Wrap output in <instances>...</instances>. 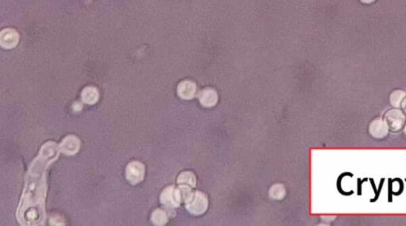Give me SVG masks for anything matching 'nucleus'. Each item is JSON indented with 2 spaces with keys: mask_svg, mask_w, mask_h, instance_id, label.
I'll use <instances>...</instances> for the list:
<instances>
[{
  "mask_svg": "<svg viewBox=\"0 0 406 226\" xmlns=\"http://www.w3.org/2000/svg\"><path fill=\"white\" fill-rule=\"evenodd\" d=\"M60 151L59 146L55 142H47L30 164L17 214L18 222L23 226L43 224L46 197L45 171L49 164L57 159Z\"/></svg>",
  "mask_w": 406,
  "mask_h": 226,
  "instance_id": "f257e3e1",
  "label": "nucleus"
},
{
  "mask_svg": "<svg viewBox=\"0 0 406 226\" xmlns=\"http://www.w3.org/2000/svg\"><path fill=\"white\" fill-rule=\"evenodd\" d=\"M186 208L191 215L195 216L203 215L208 209L207 196L201 191H195L192 198L186 203Z\"/></svg>",
  "mask_w": 406,
  "mask_h": 226,
  "instance_id": "f03ea898",
  "label": "nucleus"
},
{
  "mask_svg": "<svg viewBox=\"0 0 406 226\" xmlns=\"http://www.w3.org/2000/svg\"><path fill=\"white\" fill-rule=\"evenodd\" d=\"M161 203L168 209L177 208L182 203L179 188L170 186L165 188L161 195Z\"/></svg>",
  "mask_w": 406,
  "mask_h": 226,
  "instance_id": "7ed1b4c3",
  "label": "nucleus"
},
{
  "mask_svg": "<svg viewBox=\"0 0 406 226\" xmlns=\"http://www.w3.org/2000/svg\"><path fill=\"white\" fill-rule=\"evenodd\" d=\"M145 173H146V167L141 162H131L126 167V179L132 185L141 183L145 177Z\"/></svg>",
  "mask_w": 406,
  "mask_h": 226,
  "instance_id": "20e7f679",
  "label": "nucleus"
},
{
  "mask_svg": "<svg viewBox=\"0 0 406 226\" xmlns=\"http://www.w3.org/2000/svg\"><path fill=\"white\" fill-rule=\"evenodd\" d=\"M386 123L387 127L391 129V131L398 132L401 129L404 127L406 123V118L402 111L399 110H391L385 115Z\"/></svg>",
  "mask_w": 406,
  "mask_h": 226,
  "instance_id": "39448f33",
  "label": "nucleus"
},
{
  "mask_svg": "<svg viewBox=\"0 0 406 226\" xmlns=\"http://www.w3.org/2000/svg\"><path fill=\"white\" fill-rule=\"evenodd\" d=\"M19 42V34L12 29H5L0 34V45L6 49L16 47Z\"/></svg>",
  "mask_w": 406,
  "mask_h": 226,
  "instance_id": "423d86ee",
  "label": "nucleus"
},
{
  "mask_svg": "<svg viewBox=\"0 0 406 226\" xmlns=\"http://www.w3.org/2000/svg\"><path fill=\"white\" fill-rule=\"evenodd\" d=\"M81 141L76 136H67L59 145L60 151L66 155H74L78 152Z\"/></svg>",
  "mask_w": 406,
  "mask_h": 226,
  "instance_id": "0eeeda50",
  "label": "nucleus"
},
{
  "mask_svg": "<svg viewBox=\"0 0 406 226\" xmlns=\"http://www.w3.org/2000/svg\"><path fill=\"white\" fill-rule=\"evenodd\" d=\"M198 99L202 106L210 108L217 104L218 100V93L212 88H206L198 93Z\"/></svg>",
  "mask_w": 406,
  "mask_h": 226,
  "instance_id": "6e6552de",
  "label": "nucleus"
},
{
  "mask_svg": "<svg viewBox=\"0 0 406 226\" xmlns=\"http://www.w3.org/2000/svg\"><path fill=\"white\" fill-rule=\"evenodd\" d=\"M196 84L190 80L182 81L177 88L179 96L186 100H190L194 98L196 95Z\"/></svg>",
  "mask_w": 406,
  "mask_h": 226,
  "instance_id": "1a4fd4ad",
  "label": "nucleus"
},
{
  "mask_svg": "<svg viewBox=\"0 0 406 226\" xmlns=\"http://www.w3.org/2000/svg\"><path fill=\"white\" fill-rule=\"evenodd\" d=\"M99 98V93L95 87H87L83 89L81 94V99L86 104L94 105Z\"/></svg>",
  "mask_w": 406,
  "mask_h": 226,
  "instance_id": "9d476101",
  "label": "nucleus"
},
{
  "mask_svg": "<svg viewBox=\"0 0 406 226\" xmlns=\"http://www.w3.org/2000/svg\"><path fill=\"white\" fill-rule=\"evenodd\" d=\"M370 130H371L373 137L382 138L387 134V126L385 125L382 121H375L371 125Z\"/></svg>",
  "mask_w": 406,
  "mask_h": 226,
  "instance_id": "9b49d317",
  "label": "nucleus"
},
{
  "mask_svg": "<svg viewBox=\"0 0 406 226\" xmlns=\"http://www.w3.org/2000/svg\"><path fill=\"white\" fill-rule=\"evenodd\" d=\"M196 182V177L191 171H183L177 179L178 184L186 185L190 187H195Z\"/></svg>",
  "mask_w": 406,
  "mask_h": 226,
  "instance_id": "f8f14e48",
  "label": "nucleus"
},
{
  "mask_svg": "<svg viewBox=\"0 0 406 226\" xmlns=\"http://www.w3.org/2000/svg\"><path fill=\"white\" fill-rule=\"evenodd\" d=\"M151 220L153 224L156 226H164L167 224L168 219L164 211L161 209H157L152 214Z\"/></svg>",
  "mask_w": 406,
  "mask_h": 226,
  "instance_id": "ddd939ff",
  "label": "nucleus"
},
{
  "mask_svg": "<svg viewBox=\"0 0 406 226\" xmlns=\"http://www.w3.org/2000/svg\"><path fill=\"white\" fill-rule=\"evenodd\" d=\"M269 195L274 199H282L286 195V189L282 184H275L270 189Z\"/></svg>",
  "mask_w": 406,
  "mask_h": 226,
  "instance_id": "4468645a",
  "label": "nucleus"
},
{
  "mask_svg": "<svg viewBox=\"0 0 406 226\" xmlns=\"http://www.w3.org/2000/svg\"><path fill=\"white\" fill-rule=\"evenodd\" d=\"M179 194H180L181 200L184 203H188L190 199L192 198L193 194L194 193L191 191V187L186 185H179Z\"/></svg>",
  "mask_w": 406,
  "mask_h": 226,
  "instance_id": "2eb2a0df",
  "label": "nucleus"
},
{
  "mask_svg": "<svg viewBox=\"0 0 406 226\" xmlns=\"http://www.w3.org/2000/svg\"><path fill=\"white\" fill-rule=\"evenodd\" d=\"M404 96L405 93L403 92V91H402V90H396V91L393 93L392 95H391V103H392L394 106H399V102H403Z\"/></svg>",
  "mask_w": 406,
  "mask_h": 226,
  "instance_id": "dca6fc26",
  "label": "nucleus"
},
{
  "mask_svg": "<svg viewBox=\"0 0 406 226\" xmlns=\"http://www.w3.org/2000/svg\"><path fill=\"white\" fill-rule=\"evenodd\" d=\"M50 225H53V226H63V225H65V220L61 217L56 215V216L52 217L51 219H50Z\"/></svg>",
  "mask_w": 406,
  "mask_h": 226,
  "instance_id": "f3484780",
  "label": "nucleus"
},
{
  "mask_svg": "<svg viewBox=\"0 0 406 226\" xmlns=\"http://www.w3.org/2000/svg\"><path fill=\"white\" fill-rule=\"evenodd\" d=\"M73 108H74L75 111H80V110H82V104L81 102H75L74 105H73Z\"/></svg>",
  "mask_w": 406,
  "mask_h": 226,
  "instance_id": "a211bd4d",
  "label": "nucleus"
},
{
  "mask_svg": "<svg viewBox=\"0 0 406 226\" xmlns=\"http://www.w3.org/2000/svg\"><path fill=\"white\" fill-rule=\"evenodd\" d=\"M361 1L364 2V3H371V2H374L375 0H361Z\"/></svg>",
  "mask_w": 406,
  "mask_h": 226,
  "instance_id": "6ab92c4d",
  "label": "nucleus"
},
{
  "mask_svg": "<svg viewBox=\"0 0 406 226\" xmlns=\"http://www.w3.org/2000/svg\"><path fill=\"white\" fill-rule=\"evenodd\" d=\"M403 110H405V112H406V100H405L404 102V106H403Z\"/></svg>",
  "mask_w": 406,
  "mask_h": 226,
  "instance_id": "aec40b11",
  "label": "nucleus"
},
{
  "mask_svg": "<svg viewBox=\"0 0 406 226\" xmlns=\"http://www.w3.org/2000/svg\"></svg>",
  "mask_w": 406,
  "mask_h": 226,
  "instance_id": "412c9836",
  "label": "nucleus"
}]
</instances>
